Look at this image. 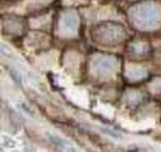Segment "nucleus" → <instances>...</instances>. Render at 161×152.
<instances>
[{"label": "nucleus", "instance_id": "f257e3e1", "mask_svg": "<svg viewBox=\"0 0 161 152\" xmlns=\"http://www.w3.org/2000/svg\"><path fill=\"white\" fill-rule=\"evenodd\" d=\"M130 21L140 30H153L159 26L161 20V9L155 3H140L129 10Z\"/></svg>", "mask_w": 161, "mask_h": 152}, {"label": "nucleus", "instance_id": "f03ea898", "mask_svg": "<svg viewBox=\"0 0 161 152\" xmlns=\"http://www.w3.org/2000/svg\"><path fill=\"white\" fill-rule=\"evenodd\" d=\"M125 30L123 26L113 22H104L94 27L93 40L99 42L101 45H114L120 42L125 37Z\"/></svg>", "mask_w": 161, "mask_h": 152}, {"label": "nucleus", "instance_id": "7ed1b4c3", "mask_svg": "<svg viewBox=\"0 0 161 152\" xmlns=\"http://www.w3.org/2000/svg\"><path fill=\"white\" fill-rule=\"evenodd\" d=\"M115 64L117 61L109 56H99L94 59V69H97L99 74H108L114 69Z\"/></svg>", "mask_w": 161, "mask_h": 152}, {"label": "nucleus", "instance_id": "20e7f679", "mask_svg": "<svg viewBox=\"0 0 161 152\" xmlns=\"http://www.w3.org/2000/svg\"><path fill=\"white\" fill-rule=\"evenodd\" d=\"M60 27L62 32L73 34L78 27V16L75 13L63 14V16L60 21Z\"/></svg>", "mask_w": 161, "mask_h": 152}, {"label": "nucleus", "instance_id": "39448f33", "mask_svg": "<svg viewBox=\"0 0 161 152\" xmlns=\"http://www.w3.org/2000/svg\"><path fill=\"white\" fill-rule=\"evenodd\" d=\"M51 140L53 141V144L56 145V146H58V147H61L62 150H64V151H69V152H75L73 151V149L68 145V144H66L62 138H60V137H57V136H51Z\"/></svg>", "mask_w": 161, "mask_h": 152}]
</instances>
